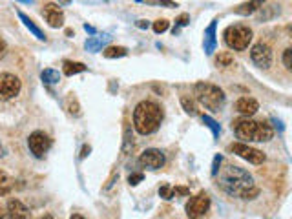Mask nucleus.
I'll return each instance as SVG.
<instances>
[{
    "label": "nucleus",
    "mask_w": 292,
    "mask_h": 219,
    "mask_svg": "<svg viewBox=\"0 0 292 219\" xmlns=\"http://www.w3.org/2000/svg\"><path fill=\"white\" fill-rule=\"evenodd\" d=\"M6 156V148L2 146V142H0V157H4Z\"/></svg>",
    "instance_id": "ea45409f"
},
{
    "label": "nucleus",
    "mask_w": 292,
    "mask_h": 219,
    "mask_svg": "<svg viewBox=\"0 0 292 219\" xmlns=\"http://www.w3.org/2000/svg\"><path fill=\"white\" fill-rule=\"evenodd\" d=\"M42 219H53V217H51V215H44Z\"/></svg>",
    "instance_id": "a18cd8bd"
},
{
    "label": "nucleus",
    "mask_w": 292,
    "mask_h": 219,
    "mask_svg": "<svg viewBox=\"0 0 292 219\" xmlns=\"http://www.w3.org/2000/svg\"><path fill=\"white\" fill-rule=\"evenodd\" d=\"M283 66L287 69L292 68V49L290 48H287L283 51Z\"/></svg>",
    "instance_id": "f704fd0d"
},
{
    "label": "nucleus",
    "mask_w": 292,
    "mask_h": 219,
    "mask_svg": "<svg viewBox=\"0 0 292 219\" xmlns=\"http://www.w3.org/2000/svg\"><path fill=\"white\" fill-rule=\"evenodd\" d=\"M6 215L10 219H31L28 206L19 199L8 201V208H6Z\"/></svg>",
    "instance_id": "f8f14e48"
},
{
    "label": "nucleus",
    "mask_w": 292,
    "mask_h": 219,
    "mask_svg": "<svg viewBox=\"0 0 292 219\" xmlns=\"http://www.w3.org/2000/svg\"><path fill=\"white\" fill-rule=\"evenodd\" d=\"M60 4H69V0H60ZM58 4V6H60Z\"/></svg>",
    "instance_id": "c03bdc74"
},
{
    "label": "nucleus",
    "mask_w": 292,
    "mask_h": 219,
    "mask_svg": "<svg viewBox=\"0 0 292 219\" xmlns=\"http://www.w3.org/2000/svg\"><path fill=\"white\" fill-rule=\"evenodd\" d=\"M69 219H84V217H83V215H79V214H73Z\"/></svg>",
    "instance_id": "79ce46f5"
},
{
    "label": "nucleus",
    "mask_w": 292,
    "mask_h": 219,
    "mask_svg": "<svg viewBox=\"0 0 292 219\" xmlns=\"http://www.w3.org/2000/svg\"><path fill=\"white\" fill-rule=\"evenodd\" d=\"M133 148V141H131V131H130V124L124 122V142H122V154L128 156V152H131Z\"/></svg>",
    "instance_id": "b1692460"
},
{
    "label": "nucleus",
    "mask_w": 292,
    "mask_h": 219,
    "mask_svg": "<svg viewBox=\"0 0 292 219\" xmlns=\"http://www.w3.org/2000/svg\"><path fill=\"white\" fill-rule=\"evenodd\" d=\"M217 186L225 194L238 199H254L259 194L258 185L254 183V177L245 168L236 165L225 166L223 170L217 172Z\"/></svg>",
    "instance_id": "f257e3e1"
},
{
    "label": "nucleus",
    "mask_w": 292,
    "mask_h": 219,
    "mask_svg": "<svg viewBox=\"0 0 292 219\" xmlns=\"http://www.w3.org/2000/svg\"><path fill=\"white\" fill-rule=\"evenodd\" d=\"M267 0H248V2H243V4H239L234 13L236 15H243V17H248V15L256 13L258 10H261L263 4H265Z\"/></svg>",
    "instance_id": "f3484780"
},
{
    "label": "nucleus",
    "mask_w": 292,
    "mask_h": 219,
    "mask_svg": "<svg viewBox=\"0 0 292 219\" xmlns=\"http://www.w3.org/2000/svg\"><path fill=\"white\" fill-rule=\"evenodd\" d=\"M135 26L139 29H148V28H150V22H148V20H144V19H141V20H137Z\"/></svg>",
    "instance_id": "c9c22d12"
},
{
    "label": "nucleus",
    "mask_w": 292,
    "mask_h": 219,
    "mask_svg": "<svg viewBox=\"0 0 292 219\" xmlns=\"http://www.w3.org/2000/svg\"><path fill=\"white\" fill-rule=\"evenodd\" d=\"M263 10H265V13L258 15L259 22H263V20H267V19H270V17H274L276 13H279V6H267V8H263Z\"/></svg>",
    "instance_id": "c85d7f7f"
},
{
    "label": "nucleus",
    "mask_w": 292,
    "mask_h": 219,
    "mask_svg": "<svg viewBox=\"0 0 292 219\" xmlns=\"http://www.w3.org/2000/svg\"><path fill=\"white\" fill-rule=\"evenodd\" d=\"M4 217H6V210L0 206V219H4Z\"/></svg>",
    "instance_id": "a19ab883"
},
{
    "label": "nucleus",
    "mask_w": 292,
    "mask_h": 219,
    "mask_svg": "<svg viewBox=\"0 0 292 219\" xmlns=\"http://www.w3.org/2000/svg\"><path fill=\"white\" fill-rule=\"evenodd\" d=\"M66 104H68V112L71 113V115L79 117L81 115V106H79V101L73 95H69L68 101H66Z\"/></svg>",
    "instance_id": "c756f323"
},
{
    "label": "nucleus",
    "mask_w": 292,
    "mask_h": 219,
    "mask_svg": "<svg viewBox=\"0 0 292 219\" xmlns=\"http://www.w3.org/2000/svg\"><path fill=\"white\" fill-rule=\"evenodd\" d=\"M161 122H163V110L156 102L142 101L133 110V126H135L137 133H141V135L156 133Z\"/></svg>",
    "instance_id": "f03ea898"
},
{
    "label": "nucleus",
    "mask_w": 292,
    "mask_h": 219,
    "mask_svg": "<svg viewBox=\"0 0 292 219\" xmlns=\"http://www.w3.org/2000/svg\"><path fill=\"white\" fill-rule=\"evenodd\" d=\"M165 163H166V157L159 148H148L139 157V165L142 168H148V170H159V168L165 166Z\"/></svg>",
    "instance_id": "9d476101"
},
{
    "label": "nucleus",
    "mask_w": 292,
    "mask_h": 219,
    "mask_svg": "<svg viewBox=\"0 0 292 219\" xmlns=\"http://www.w3.org/2000/svg\"><path fill=\"white\" fill-rule=\"evenodd\" d=\"M44 15L51 28H60L64 24V13L60 11V6L53 4V2H48L44 6Z\"/></svg>",
    "instance_id": "ddd939ff"
},
{
    "label": "nucleus",
    "mask_w": 292,
    "mask_h": 219,
    "mask_svg": "<svg viewBox=\"0 0 292 219\" xmlns=\"http://www.w3.org/2000/svg\"><path fill=\"white\" fill-rule=\"evenodd\" d=\"M102 53H104L106 58H121V57H126L128 49L124 46H108V48H104Z\"/></svg>",
    "instance_id": "412c9836"
},
{
    "label": "nucleus",
    "mask_w": 292,
    "mask_h": 219,
    "mask_svg": "<svg viewBox=\"0 0 292 219\" xmlns=\"http://www.w3.org/2000/svg\"><path fill=\"white\" fill-rule=\"evenodd\" d=\"M236 110L245 117H252L254 113L259 110V104H258V101L252 97H241V99H238V102H236Z\"/></svg>",
    "instance_id": "2eb2a0df"
},
{
    "label": "nucleus",
    "mask_w": 292,
    "mask_h": 219,
    "mask_svg": "<svg viewBox=\"0 0 292 219\" xmlns=\"http://www.w3.org/2000/svg\"><path fill=\"white\" fill-rule=\"evenodd\" d=\"M22 83L13 73H2L0 75V101H11L20 93Z\"/></svg>",
    "instance_id": "0eeeda50"
},
{
    "label": "nucleus",
    "mask_w": 292,
    "mask_h": 219,
    "mask_svg": "<svg viewBox=\"0 0 292 219\" xmlns=\"http://www.w3.org/2000/svg\"><path fill=\"white\" fill-rule=\"evenodd\" d=\"M6 49H8V46H6V40L0 37V58L4 57L6 55Z\"/></svg>",
    "instance_id": "4c0bfd02"
},
{
    "label": "nucleus",
    "mask_w": 292,
    "mask_h": 219,
    "mask_svg": "<svg viewBox=\"0 0 292 219\" xmlns=\"http://www.w3.org/2000/svg\"><path fill=\"white\" fill-rule=\"evenodd\" d=\"M234 64V55L229 51H223L215 57V66H221V68H227V66H232Z\"/></svg>",
    "instance_id": "393cba45"
},
{
    "label": "nucleus",
    "mask_w": 292,
    "mask_h": 219,
    "mask_svg": "<svg viewBox=\"0 0 292 219\" xmlns=\"http://www.w3.org/2000/svg\"><path fill=\"white\" fill-rule=\"evenodd\" d=\"M142 179H144V175H142L141 172H135V174H130V175H128V183H130L131 186H137Z\"/></svg>",
    "instance_id": "72a5a7b5"
},
{
    "label": "nucleus",
    "mask_w": 292,
    "mask_h": 219,
    "mask_svg": "<svg viewBox=\"0 0 292 219\" xmlns=\"http://www.w3.org/2000/svg\"><path fill=\"white\" fill-rule=\"evenodd\" d=\"M90 152H92V148H90L88 144H84L83 146V152H81V159H86V157L90 156Z\"/></svg>",
    "instance_id": "e433bc0d"
},
{
    "label": "nucleus",
    "mask_w": 292,
    "mask_h": 219,
    "mask_svg": "<svg viewBox=\"0 0 292 219\" xmlns=\"http://www.w3.org/2000/svg\"><path fill=\"white\" fill-rule=\"evenodd\" d=\"M188 24H190V15L188 13L179 15V17L175 19V26H174V29H172V33L177 35L181 28H185V26H188Z\"/></svg>",
    "instance_id": "cd10ccee"
},
{
    "label": "nucleus",
    "mask_w": 292,
    "mask_h": 219,
    "mask_svg": "<svg viewBox=\"0 0 292 219\" xmlns=\"http://www.w3.org/2000/svg\"><path fill=\"white\" fill-rule=\"evenodd\" d=\"M210 208V197L206 192H199L197 195L190 197V201L186 203V215L190 219H199L201 215H204Z\"/></svg>",
    "instance_id": "6e6552de"
},
{
    "label": "nucleus",
    "mask_w": 292,
    "mask_h": 219,
    "mask_svg": "<svg viewBox=\"0 0 292 219\" xmlns=\"http://www.w3.org/2000/svg\"><path fill=\"white\" fill-rule=\"evenodd\" d=\"M250 57H252V62L259 68L267 69L270 68L272 64V49L268 48L265 42H258L256 46H252L250 49Z\"/></svg>",
    "instance_id": "9b49d317"
},
{
    "label": "nucleus",
    "mask_w": 292,
    "mask_h": 219,
    "mask_svg": "<svg viewBox=\"0 0 292 219\" xmlns=\"http://www.w3.org/2000/svg\"><path fill=\"white\" fill-rule=\"evenodd\" d=\"M232 130L238 139L247 142H268L274 137V128L268 122L252 121L250 117H241L232 122Z\"/></svg>",
    "instance_id": "7ed1b4c3"
},
{
    "label": "nucleus",
    "mask_w": 292,
    "mask_h": 219,
    "mask_svg": "<svg viewBox=\"0 0 292 219\" xmlns=\"http://www.w3.org/2000/svg\"><path fill=\"white\" fill-rule=\"evenodd\" d=\"M168 28H170V22H168L166 19H159V20H156V22H154V31H156L157 35L165 33Z\"/></svg>",
    "instance_id": "7c9ffc66"
},
{
    "label": "nucleus",
    "mask_w": 292,
    "mask_h": 219,
    "mask_svg": "<svg viewBox=\"0 0 292 219\" xmlns=\"http://www.w3.org/2000/svg\"><path fill=\"white\" fill-rule=\"evenodd\" d=\"M203 122L210 128V130H212V135H214L215 139H217L219 133H221V126H219V122L214 121V119H212L210 115H203Z\"/></svg>",
    "instance_id": "bb28decb"
},
{
    "label": "nucleus",
    "mask_w": 292,
    "mask_h": 219,
    "mask_svg": "<svg viewBox=\"0 0 292 219\" xmlns=\"http://www.w3.org/2000/svg\"><path fill=\"white\" fill-rule=\"evenodd\" d=\"M225 42L234 51H245L252 42V29L247 24H232L225 29Z\"/></svg>",
    "instance_id": "39448f33"
},
{
    "label": "nucleus",
    "mask_w": 292,
    "mask_h": 219,
    "mask_svg": "<svg viewBox=\"0 0 292 219\" xmlns=\"http://www.w3.org/2000/svg\"><path fill=\"white\" fill-rule=\"evenodd\" d=\"M227 150H229L230 154H236V156L241 157V159L248 161V163H252V165H261V163H265V159H267L261 150L252 148V146L245 144V142H232V144H229Z\"/></svg>",
    "instance_id": "423d86ee"
},
{
    "label": "nucleus",
    "mask_w": 292,
    "mask_h": 219,
    "mask_svg": "<svg viewBox=\"0 0 292 219\" xmlns=\"http://www.w3.org/2000/svg\"><path fill=\"white\" fill-rule=\"evenodd\" d=\"M19 2H22V4H31L33 0H19Z\"/></svg>",
    "instance_id": "37998d69"
},
{
    "label": "nucleus",
    "mask_w": 292,
    "mask_h": 219,
    "mask_svg": "<svg viewBox=\"0 0 292 219\" xmlns=\"http://www.w3.org/2000/svg\"><path fill=\"white\" fill-rule=\"evenodd\" d=\"M40 79H42L44 84H49V86H51V84H58V81H60V73H58L57 69L48 68L40 73Z\"/></svg>",
    "instance_id": "4be33fe9"
},
{
    "label": "nucleus",
    "mask_w": 292,
    "mask_h": 219,
    "mask_svg": "<svg viewBox=\"0 0 292 219\" xmlns=\"http://www.w3.org/2000/svg\"><path fill=\"white\" fill-rule=\"evenodd\" d=\"M221 163H223V156L221 154H217V156L214 157V161H212V170H210V174H212V177H215L219 172V166H221Z\"/></svg>",
    "instance_id": "473e14b6"
},
{
    "label": "nucleus",
    "mask_w": 292,
    "mask_h": 219,
    "mask_svg": "<svg viewBox=\"0 0 292 219\" xmlns=\"http://www.w3.org/2000/svg\"><path fill=\"white\" fill-rule=\"evenodd\" d=\"M84 29H86V31L90 35H95V33H97V29L93 28V26H90V24H84Z\"/></svg>",
    "instance_id": "58836bf2"
},
{
    "label": "nucleus",
    "mask_w": 292,
    "mask_h": 219,
    "mask_svg": "<svg viewBox=\"0 0 292 219\" xmlns=\"http://www.w3.org/2000/svg\"><path fill=\"white\" fill-rule=\"evenodd\" d=\"M194 93L199 104H203L210 112H219L225 104V99H227L221 88L210 83H197L194 86Z\"/></svg>",
    "instance_id": "20e7f679"
},
{
    "label": "nucleus",
    "mask_w": 292,
    "mask_h": 219,
    "mask_svg": "<svg viewBox=\"0 0 292 219\" xmlns=\"http://www.w3.org/2000/svg\"><path fill=\"white\" fill-rule=\"evenodd\" d=\"M215 28H217V20H212L210 26L204 29V39H203V46H204V53L212 55L217 48V39H215Z\"/></svg>",
    "instance_id": "4468645a"
},
{
    "label": "nucleus",
    "mask_w": 292,
    "mask_h": 219,
    "mask_svg": "<svg viewBox=\"0 0 292 219\" xmlns=\"http://www.w3.org/2000/svg\"><path fill=\"white\" fill-rule=\"evenodd\" d=\"M110 35H102V37H90V39L86 40V49L88 51H92V53H95V51H99V49L102 48V46H106L108 42H110Z\"/></svg>",
    "instance_id": "6ab92c4d"
},
{
    "label": "nucleus",
    "mask_w": 292,
    "mask_h": 219,
    "mask_svg": "<svg viewBox=\"0 0 292 219\" xmlns=\"http://www.w3.org/2000/svg\"><path fill=\"white\" fill-rule=\"evenodd\" d=\"M17 15H19V19L22 20V24H24L26 28L29 29V33H31V35H35V37H37V39H39V40H46V35H44V31L39 28V26L35 24L33 20L29 19L28 15H26V13H22V11H17Z\"/></svg>",
    "instance_id": "a211bd4d"
},
{
    "label": "nucleus",
    "mask_w": 292,
    "mask_h": 219,
    "mask_svg": "<svg viewBox=\"0 0 292 219\" xmlns=\"http://www.w3.org/2000/svg\"><path fill=\"white\" fill-rule=\"evenodd\" d=\"M152 6H165V8H177V2L174 0H146Z\"/></svg>",
    "instance_id": "2f4dec72"
},
{
    "label": "nucleus",
    "mask_w": 292,
    "mask_h": 219,
    "mask_svg": "<svg viewBox=\"0 0 292 219\" xmlns=\"http://www.w3.org/2000/svg\"><path fill=\"white\" fill-rule=\"evenodd\" d=\"M28 146H29V152H31L37 159H42V157L48 154L49 148H51V139H49L44 131L37 130L28 137Z\"/></svg>",
    "instance_id": "1a4fd4ad"
},
{
    "label": "nucleus",
    "mask_w": 292,
    "mask_h": 219,
    "mask_svg": "<svg viewBox=\"0 0 292 219\" xmlns=\"http://www.w3.org/2000/svg\"><path fill=\"white\" fill-rule=\"evenodd\" d=\"M11 188H13V183H11L10 175L0 170V195H8Z\"/></svg>",
    "instance_id": "5701e85b"
},
{
    "label": "nucleus",
    "mask_w": 292,
    "mask_h": 219,
    "mask_svg": "<svg viewBox=\"0 0 292 219\" xmlns=\"http://www.w3.org/2000/svg\"><path fill=\"white\" fill-rule=\"evenodd\" d=\"M188 194H190V188H186V186H170V185L159 186V195L166 201L174 199L175 195H188Z\"/></svg>",
    "instance_id": "dca6fc26"
},
{
    "label": "nucleus",
    "mask_w": 292,
    "mask_h": 219,
    "mask_svg": "<svg viewBox=\"0 0 292 219\" xmlns=\"http://www.w3.org/2000/svg\"><path fill=\"white\" fill-rule=\"evenodd\" d=\"M62 71L71 77V75H77V73H83L86 71V66L83 62H73V60H64L62 64Z\"/></svg>",
    "instance_id": "aec40b11"
},
{
    "label": "nucleus",
    "mask_w": 292,
    "mask_h": 219,
    "mask_svg": "<svg viewBox=\"0 0 292 219\" xmlns=\"http://www.w3.org/2000/svg\"><path fill=\"white\" fill-rule=\"evenodd\" d=\"M135 2H142V0H135Z\"/></svg>",
    "instance_id": "49530a36"
},
{
    "label": "nucleus",
    "mask_w": 292,
    "mask_h": 219,
    "mask_svg": "<svg viewBox=\"0 0 292 219\" xmlns=\"http://www.w3.org/2000/svg\"><path fill=\"white\" fill-rule=\"evenodd\" d=\"M181 104H183V108H185V112L188 113V115H197V104H195L194 101L190 97H186V95H183L181 97Z\"/></svg>",
    "instance_id": "a878e982"
}]
</instances>
